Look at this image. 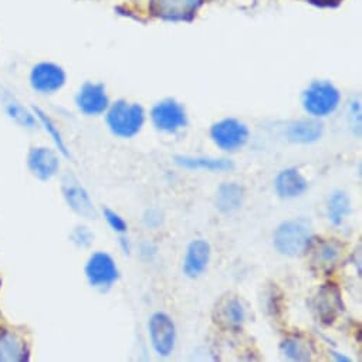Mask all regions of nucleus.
<instances>
[{"instance_id":"f257e3e1","label":"nucleus","mask_w":362,"mask_h":362,"mask_svg":"<svg viewBox=\"0 0 362 362\" xmlns=\"http://www.w3.org/2000/svg\"><path fill=\"white\" fill-rule=\"evenodd\" d=\"M314 239L313 225L307 218H291L283 221L273 233L276 252L286 257H296L307 253Z\"/></svg>"},{"instance_id":"f03ea898","label":"nucleus","mask_w":362,"mask_h":362,"mask_svg":"<svg viewBox=\"0 0 362 362\" xmlns=\"http://www.w3.org/2000/svg\"><path fill=\"white\" fill-rule=\"evenodd\" d=\"M145 110L138 103L117 100L105 111V121L112 135L122 139L136 136L145 125Z\"/></svg>"},{"instance_id":"7ed1b4c3","label":"nucleus","mask_w":362,"mask_h":362,"mask_svg":"<svg viewBox=\"0 0 362 362\" xmlns=\"http://www.w3.org/2000/svg\"><path fill=\"white\" fill-rule=\"evenodd\" d=\"M301 104L310 117L327 118L339 108L341 93L331 81L314 80L303 91Z\"/></svg>"},{"instance_id":"20e7f679","label":"nucleus","mask_w":362,"mask_h":362,"mask_svg":"<svg viewBox=\"0 0 362 362\" xmlns=\"http://www.w3.org/2000/svg\"><path fill=\"white\" fill-rule=\"evenodd\" d=\"M212 142L223 152H238L243 149L250 139L249 127L233 117L223 118L212 124L209 131Z\"/></svg>"},{"instance_id":"39448f33","label":"nucleus","mask_w":362,"mask_h":362,"mask_svg":"<svg viewBox=\"0 0 362 362\" xmlns=\"http://www.w3.org/2000/svg\"><path fill=\"white\" fill-rule=\"evenodd\" d=\"M151 121L155 129L163 134H176L188 127V112L179 101L165 98L156 103L151 110Z\"/></svg>"},{"instance_id":"423d86ee","label":"nucleus","mask_w":362,"mask_h":362,"mask_svg":"<svg viewBox=\"0 0 362 362\" xmlns=\"http://www.w3.org/2000/svg\"><path fill=\"white\" fill-rule=\"evenodd\" d=\"M148 335L158 356L168 358L172 355L176 345V325L169 314L163 311L153 313L148 320Z\"/></svg>"},{"instance_id":"0eeeda50","label":"nucleus","mask_w":362,"mask_h":362,"mask_svg":"<svg viewBox=\"0 0 362 362\" xmlns=\"http://www.w3.org/2000/svg\"><path fill=\"white\" fill-rule=\"evenodd\" d=\"M84 273L88 284L98 291H108L119 280L117 262L107 252L93 253L87 260Z\"/></svg>"},{"instance_id":"6e6552de","label":"nucleus","mask_w":362,"mask_h":362,"mask_svg":"<svg viewBox=\"0 0 362 362\" xmlns=\"http://www.w3.org/2000/svg\"><path fill=\"white\" fill-rule=\"evenodd\" d=\"M311 310L322 325H332L345 310L338 286L324 283L311 300Z\"/></svg>"},{"instance_id":"1a4fd4ad","label":"nucleus","mask_w":362,"mask_h":362,"mask_svg":"<svg viewBox=\"0 0 362 362\" xmlns=\"http://www.w3.org/2000/svg\"><path fill=\"white\" fill-rule=\"evenodd\" d=\"M214 322L226 332H240L246 322V308L238 296H222L212 313Z\"/></svg>"},{"instance_id":"9d476101","label":"nucleus","mask_w":362,"mask_h":362,"mask_svg":"<svg viewBox=\"0 0 362 362\" xmlns=\"http://www.w3.org/2000/svg\"><path fill=\"white\" fill-rule=\"evenodd\" d=\"M62 192L69 208L84 219H97V209L87 189L80 184V180L67 173L62 180Z\"/></svg>"},{"instance_id":"9b49d317","label":"nucleus","mask_w":362,"mask_h":362,"mask_svg":"<svg viewBox=\"0 0 362 362\" xmlns=\"http://www.w3.org/2000/svg\"><path fill=\"white\" fill-rule=\"evenodd\" d=\"M66 84V71L56 63L43 62L30 73V86L40 94H54Z\"/></svg>"},{"instance_id":"f8f14e48","label":"nucleus","mask_w":362,"mask_h":362,"mask_svg":"<svg viewBox=\"0 0 362 362\" xmlns=\"http://www.w3.org/2000/svg\"><path fill=\"white\" fill-rule=\"evenodd\" d=\"M76 104L84 115L98 117L105 114L111 103L104 84L87 81L80 87L76 97Z\"/></svg>"},{"instance_id":"ddd939ff","label":"nucleus","mask_w":362,"mask_h":362,"mask_svg":"<svg viewBox=\"0 0 362 362\" xmlns=\"http://www.w3.org/2000/svg\"><path fill=\"white\" fill-rule=\"evenodd\" d=\"M212 257V247L208 240L205 239H194L185 250V256L182 260V273L188 279H198L201 277Z\"/></svg>"},{"instance_id":"4468645a","label":"nucleus","mask_w":362,"mask_h":362,"mask_svg":"<svg viewBox=\"0 0 362 362\" xmlns=\"http://www.w3.org/2000/svg\"><path fill=\"white\" fill-rule=\"evenodd\" d=\"M202 2L204 0H152L151 11L165 21H189Z\"/></svg>"},{"instance_id":"2eb2a0df","label":"nucleus","mask_w":362,"mask_h":362,"mask_svg":"<svg viewBox=\"0 0 362 362\" xmlns=\"http://www.w3.org/2000/svg\"><path fill=\"white\" fill-rule=\"evenodd\" d=\"M308 189V180L297 168L280 170L274 179V191L280 199L291 201L303 197Z\"/></svg>"},{"instance_id":"dca6fc26","label":"nucleus","mask_w":362,"mask_h":362,"mask_svg":"<svg viewBox=\"0 0 362 362\" xmlns=\"http://www.w3.org/2000/svg\"><path fill=\"white\" fill-rule=\"evenodd\" d=\"M307 252H313V264L322 273L329 274L334 272L342 255V245L335 239H328L320 242L313 239Z\"/></svg>"},{"instance_id":"f3484780","label":"nucleus","mask_w":362,"mask_h":362,"mask_svg":"<svg viewBox=\"0 0 362 362\" xmlns=\"http://www.w3.org/2000/svg\"><path fill=\"white\" fill-rule=\"evenodd\" d=\"M324 124L318 118H301L293 121L286 128V138L291 144L310 145L322 138Z\"/></svg>"},{"instance_id":"a211bd4d","label":"nucleus","mask_w":362,"mask_h":362,"mask_svg":"<svg viewBox=\"0 0 362 362\" xmlns=\"http://www.w3.org/2000/svg\"><path fill=\"white\" fill-rule=\"evenodd\" d=\"M28 163L32 173L40 180L52 179L60 169L59 155L53 149L45 146L33 148L29 153Z\"/></svg>"},{"instance_id":"6ab92c4d","label":"nucleus","mask_w":362,"mask_h":362,"mask_svg":"<svg viewBox=\"0 0 362 362\" xmlns=\"http://www.w3.org/2000/svg\"><path fill=\"white\" fill-rule=\"evenodd\" d=\"M173 162L187 170H202L211 173L229 172L235 168L229 158H212V156H191V155H176Z\"/></svg>"},{"instance_id":"aec40b11","label":"nucleus","mask_w":362,"mask_h":362,"mask_svg":"<svg viewBox=\"0 0 362 362\" xmlns=\"http://www.w3.org/2000/svg\"><path fill=\"white\" fill-rule=\"evenodd\" d=\"M245 202V188L236 182L222 184L215 195V206L223 215L238 212Z\"/></svg>"},{"instance_id":"412c9836","label":"nucleus","mask_w":362,"mask_h":362,"mask_svg":"<svg viewBox=\"0 0 362 362\" xmlns=\"http://www.w3.org/2000/svg\"><path fill=\"white\" fill-rule=\"evenodd\" d=\"M351 199L346 192L337 189L329 194L327 201V218L332 226H341L351 215Z\"/></svg>"},{"instance_id":"4be33fe9","label":"nucleus","mask_w":362,"mask_h":362,"mask_svg":"<svg viewBox=\"0 0 362 362\" xmlns=\"http://www.w3.org/2000/svg\"><path fill=\"white\" fill-rule=\"evenodd\" d=\"M28 348L25 341L13 332L0 334V361H25Z\"/></svg>"},{"instance_id":"5701e85b","label":"nucleus","mask_w":362,"mask_h":362,"mask_svg":"<svg viewBox=\"0 0 362 362\" xmlns=\"http://www.w3.org/2000/svg\"><path fill=\"white\" fill-rule=\"evenodd\" d=\"M280 352L291 361H310L313 351L307 341L297 337H288L281 341Z\"/></svg>"},{"instance_id":"b1692460","label":"nucleus","mask_w":362,"mask_h":362,"mask_svg":"<svg viewBox=\"0 0 362 362\" xmlns=\"http://www.w3.org/2000/svg\"><path fill=\"white\" fill-rule=\"evenodd\" d=\"M4 103L6 105V111H8L9 117L13 118L19 125H22L25 128H35L36 117L32 112H29L23 105H21V103H18L11 95H6L4 98Z\"/></svg>"},{"instance_id":"393cba45","label":"nucleus","mask_w":362,"mask_h":362,"mask_svg":"<svg viewBox=\"0 0 362 362\" xmlns=\"http://www.w3.org/2000/svg\"><path fill=\"white\" fill-rule=\"evenodd\" d=\"M35 115L37 117V119L40 121V124L45 127L46 132L50 135V138L53 139V142H54V145L57 146V149H59L64 156L69 158L70 153H69L67 145H66V142H64V139H63V136H62V132L59 131V128H57L56 124L53 122V119H52L45 111H42L40 108H35Z\"/></svg>"},{"instance_id":"a878e982","label":"nucleus","mask_w":362,"mask_h":362,"mask_svg":"<svg viewBox=\"0 0 362 362\" xmlns=\"http://www.w3.org/2000/svg\"><path fill=\"white\" fill-rule=\"evenodd\" d=\"M103 215H104V219L107 221L108 226L115 233L125 235L128 232V223H127V221L118 212H115V211H112L110 208H104L103 209Z\"/></svg>"},{"instance_id":"bb28decb","label":"nucleus","mask_w":362,"mask_h":362,"mask_svg":"<svg viewBox=\"0 0 362 362\" xmlns=\"http://www.w3.org/2000/svg\"><path fill=\"white\" fill-rule=\"evenodd\" d=\"M70 239L77 247H90L94 242V235L87 226L80 225L74 228V230L70 235Z\"/></svg>"},{"instance_id":"cd10ccee","label":"nucleus","mask_w":362,"mask_h":362,"mask_svg":"<svg viewBox=\"0 0 362 362\" xmlns=\"http://www.w3.org/2000/svg\"><path fill=\"white\" fill-rule=\"evenodd\" d=\"M348 119H349V127L352 134L359 138L361 136V105L358 101H352L349 104Z\"/></svg>"},{"instance_id":"c85d7f7f","label":"nucleus","mask_w":362,"mask_h":362,"mask_svg":"<svg viewBox=\"0 0 362 362\" xmlns=\"http://www.w3.org/2000/svg\"><path fill=\"white\" fill-rule=\"evenodd\" d=\"M144 223L146 228L156 229L162 225V215L158 209H148L144 215Z\"/></svg>"},{"instance_id":"c756f323","label":"nucleus","mask_w":362,"mask_h":362,"mask_svg":"<svg viewBox=\"0 0 362 362\" xmlns=\"http://www.w3.org/2000/svg\"><path fill=\"white\" fill-rule=\"evenodd\" d=\"M334 2L338 4L339 0H311V4H315L318 6H331Z\"/></svg>"},{"instance_id":"7c9ffc66","label":"nucleus","mask_w":362,"mask_h":362,"mask_svg":"<svg viewBox=\"0 0 362 362\" xmlns=\"http://www.w3.org/2000/svg\"><path fill=\"white\" fill-rule=\"evenodd\" d=\"M332 354V356L337 359V361H344V362H349L351 361V358H348V356H345V355H341L339 352H331Z\"/></svg>"},{"instance_id":"2f4dec72","label":"nucleus","mask_w":362,"mask_h":362,"mask_svg":"<svg viewBox=\"0 0 362 362\" xmlns=\"http://www.w3.org/2000/svg\"><path fill=\"white\" fill-rule=\"evenodd\" d=\"M119 243L122 245V247H124V252H125V253H129V242H128V239H125V238H121V239H119Z\"/></svg>"}]
</instances>
